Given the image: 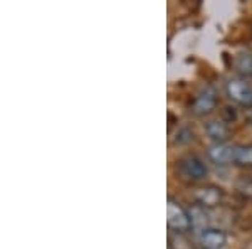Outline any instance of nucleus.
<instances>
[{
  "instance_id": "nucleus-1",
  "label": "nucleus",
  "mask_w": 252,
  "mask_h": 249,
  "mask_svg": "<svg viewBox=\"0 0 252 249\" xmlns=\"http://www.w3.org/2000/svg\"><path fill=\"white\" fill-rule=\"evenodd\" d=\"M166 224L175 232H185L192 227V217L177 201L168 199V202H166Z\"/></svg>"
},
{
  "instance_id": "nucleus-2",
  "label": "nucleus",
  "mask_w": 252,
  "mask_h": 249,
  "mask_svg": "<svg viewBox=\"0 0 252 249\" xmlns=\"http://www.w3.org/2000/svg\"><path fill=\"white\" fill-rule=\"evenodd\" d=\"M178 172L189 180H200L207 175V165L195 155H189L178 162Z\"/></svg>"
},
{
  "instance_id": "nucleus-3",
  "label": "nucleus",
  "mask_w": 252,
  "mask_h": 249,
  "mask_svg": "<svg viewBox=\"0 0 252 249\" xmlns=\"http://www.w3.org/2000/svg\"><path fill=\"white\" fill-rule=\"evenodd\" d=\"M227 95H229L230 100L237 101L239 105H252V88L246 81L230 79L227 83Z\"/></svg>"
},
{
  "instance_id": "nucleus-4",
  "label": "nucleus",
  "mask_w": 252,
  "mask_h": 249,
  "mask_svg": "<svg viewBox=\"0 0 252 249\" xmlns=\"http://www.w3.org/2000/svg\"><path fill=\"white\" fill-rule=\"evenodd\" d=\"M215 105H217V93L210 86H207L195 98L193 111L197 115H207V113H210L215 108Z\"/></svg>"
},
{
  "instance_id": "nucleus-5",
  "label": "nucleus",
  "mask_w": 252,
  "mask_h": 249,
  "mask_svg": "<svg viewBox=\"0 0 252 249\" xmlns=\"http://www.w3.org/2000/svg\"><path fill=\"white\" fill-rule=\"evenodd\" d=\"M227 243V236L222 229L207 227L200 232V244L204 249H222Z\"/></svg>"
},
{
  "instance_id": "nucleus-6",
  "label": "nucleus",
  "mask_w": 252,
  "mask_h": 249,
  "mask_svg": "<svg viewBox=\"0 0 252 249\" xmlns=\"http://www.w3.org/2000/svg\"><path fill=\"white\" fill-rule=\"evenodd\" d=\"M235 146L225 143H215L209 148V158L217 165H229L234 163Z\"/></svg>"
},
{
  "instance_id": "nucleus-7",
  "label": "nucleus",
  "mask_w": 252,
  "mask_h": 249,
  "mask_svg": "<svg viewBox=\"0 0 252 249\" xmlns=\"http://www.w3.org/2000/svg\"><path fill=\"white\" fill-rule=\"evenodd\" d=\"M195 199L204 207L217 206L222 201V190L217 189V187H202V189L195 192Z\"/></svg>"
},
{
  "instance_id": "nucleus-8",
  "label": "nucleus",
  "mask_w": 252,
  "mask_h": 249,
  "mask_svg": "<svg viewBox=\"0 0 252 249\" xmlns=\"http://www.w3.org/2000/svg\"><path fill=\"white\" fill-rule=\"evenodd\" d=\"M205 130H207V133H209V137L217 142V143H223V140L229 137V130H227L225 123L217 121V120L209 121V123L205 125Z\"/></svg>"
},
{
  "instance_id": "nucleus-9",
  "label": "nucleus",
  "mask_w": 252,
  "mask_h": 249,
  "mask_svg": "<svg viewBox=\"0 0 252 249\" xmlns=\"http://www.w3.org/2000/svg\"><path fill=\"white\" fill-rule=\"evenodd\" d=\"M234 163L244 167H252V145H235Z\"/></svg>"
},
{
  "instance_id": "nucleus-10",
  "label": "nucleus",
  "mask_w": 252,
  "mask_h": 249,
  "mask_svg": "<svg viewBox=\"0 0 252 249\" xmlns=\"http://www.w3.org/2000/svg\"><path fill=\"white\" fill-rule=\"evenodd\" d=\"M239 189H241L244 194H247V195H251V197H252V177L239 183Z\"/></svg>"
}]
</instances>
